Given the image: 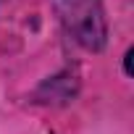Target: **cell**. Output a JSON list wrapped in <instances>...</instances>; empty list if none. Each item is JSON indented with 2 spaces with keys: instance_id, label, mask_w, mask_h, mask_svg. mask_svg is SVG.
Returning <instances> with one entry per match:
<instances>
[{
  "instance_id": "1",
  "label": "cell",
  "mask_w": 134,
  "mask_h": 134,
  "mask_svg": "<svg viewBox=\"0 0 134 134\" xmlns=\"http://www.w3.org/2000/svg\"><path fill=\"white\" fill-rule=\"evenodd\" d=\"M63 26L87 50H100L105 45V16L100 0H55Z\"/></svg>"
}]
</instances>
